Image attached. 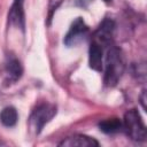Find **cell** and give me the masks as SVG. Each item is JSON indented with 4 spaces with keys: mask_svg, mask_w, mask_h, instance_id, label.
Returning <instances> with one entry per match:
<instances>
[{
    "mask_svg": "<svg viewBox=\"0 0 147 147\" xmlns=\"http://www.w3.org/2000/svg\"><path fill=\"white\" fill-rule=\"evenodd\" d=\"M23 74V68L21 62L15 56H8L6 62V83L14 84L16 83Z\"/></svg>",
    "mask_w": 147,
    "mask_h": 147,
    "instance_id": "obj_6",
    "label": "cell"
},
{
    "mask_svg": "<svg viewBox=\"0 0 147 147\" xmlns=\"http://www.w3.org/2000/svg\"><path fill=\"white\" fill-rule=\"evenodd\" d=\"M123 129L125 130L126 134L136 141H144L147 137L146 126L139 113L136 109H131L125 113L123 121Z\"/></svg>",
    "mask_w": 147,
    "mask_h": 147,
    "instance_id": "obj_2",
    "label": "cell"
},
{
    "mask_svg": "<svg viewBox=\"0 0 147 147\" xmlns=\"http://www.w3.org/2000/svg\"><path fill=\"white\" fill-rule=\"evenodd\" d=\"M114 28H115L114 21L110 18H105L95 32V37H96L95 41L99 44L100 42L101 44H109L111 40V37H113Z\"/></svg>",
    "mask_w": 147,
    "mask_h": 147,
    "instance_id": "obj_8",
    "label": "cell"
},
{
    "mask_svg": "<svg viewBox=\"0 0 147 147\" xmlns=\"http://www.w3.org/2000/svg\"><path fill=\"white\" fill-rule=\"evenodd\" d=\"M87 31H88V28L85 24V22L83 21V18L77 17L72 22V24H71L68 33L65 34L63 41L69 47L75 46V45H77L78 42H80L84 39V37L86 36Z\"/></svg>",
    "mask_w": 147,
    "mask_h": 147,
    "instance_id": "obj_4",
    "label": "cell"
},
{
    "mask_svg": "<svg viewBox=\"0 0 147 147\" xmlns=\"http://www.w3.org/2000/svg\"><path fill=\"white\" fill-rule=\"evenodd\" d=\"M59 146L64 147H96L99 146V142L91 137L84 136V134H75L71 137H68L67 139L62 140Z\"/></svg>",
    "mask_w": 147,
    "mask_h": 147,
    "instance_id": "obj_7",
    "label": "cell"
},
{
    "mask_svg": "<svg viewBox=\"0 0 147 147\" xmlns=\"http://www.w3.org/2000/svg\"><path fill=\"white\" fill-rule=\"evenodd\" d=\"M105 1H106V2H109V1H111V0H105Z\"/></svg>",
    "mask_w": 147,
    "mask_h": 147,
    "instance_id": "obj_12",
    "label": "cell"
},
{
    "mask_svg": "<svg viewBox=\"0 0 147 147\" xmlns=\"http://www.w3.org/2000/svg\"><path fill=\"white\" fill-rule=\"evenodd\" d=\"M23 3H24V0H14L8 13V23L20 28L22 31H24V28H25Z\"/></svg>",
    "mask_w": 147,
    "mask_h": 147,
    "instance_id": "obj_5",
    "label": "cell"
},
{
    "mask_svg": "<svg viewBox=\"0 0 147 147\" xmlns=\"http://www.w3.org/2000/svg\"><path fill=\"white\" fill-rule=\"evenodd\" d=\"M124 71V62L121 49L117 47H111L108 51L106 59V70H105V84L107 86H115L121 79Z\"/></svg>",
    "mask_w": 147,
    "mask_h": 147,
    "instance_id": "obj_1",
    "label": "cell"
},
{
    "mask_svg": "<svg viewBox=\"0 0 147 147\" xmlns=\"http://www.w3.org/2000/svg\"><path fill=\"white\" fill-rule=\"evenodd\" d=\"M99 127L105 133H116L123 129V123L118 118H108L100 122Z\"/></svg>",
    "mask_w": 147,
    "mask_h": 147,
    "instance_id": "obj_10",
    "label": "cell"
},
{
    "mask_svg": "<svg viewBox=\"0 0 147 147\" xmlns=\"http://www.w3.org/2000/svg\"><path fill=\"white\" fill-rule=\"evenodd\" d=\"M17 111L14 107H6L0 114V121L5 126H14L17 122Z\"/></svg>",
    "mask_w": 147,
    "mask_h": 147,
    "instance_id": "obj_11",
    "label": "cell"
},
{
    "mask_svg": "<svg viewBox=\"0 0 147 147\" xmlns=\"http://www.w3.org/2000/svg\"><path fill=\"white\" fill-rule=\"evenodd\" d=\"M56 107L49 103H41L39 105L31 114L30 123L31 126L34 129V132L38 134L42 130V127L55 116Z\"/></svg>",
    "mask_w": 147,
    "mask_h": 147,
    "instance_id": "obj_3",
    "label": "cell"
},
{
    "mask_svg": "<svg viewBox=\"0 0 147 147\" xmlns=\"http://www.w3.org/2000/svg\"><path fill=\"white\" fill-rule=\"evenodd\" d=\"M88 64L95 71L102 70V48L99 42L93 40L88 49Z\"/></svg>",
    "mask_w": 147,
    "mask_h": 147,
    "instance_id": "obj_9",
    "label": "cell"
}]
</instances>
